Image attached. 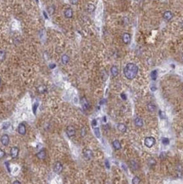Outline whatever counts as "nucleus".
Returning a JSON list of instances; mask_svg holds the SVG:
<instances>
[{"mask_svg":"<svg viewBox=\"0 0 183 184\" xmlns=\"http://www.w3.org/2000/svg\"><path fill=\"white\" fill-rule=\"evenodd\" d=\"M138 72V67L133 63H128L124 68V75L127 79L132 80L136 77Z\"/></svg>","mask_w":183,"mask_h":184,"instance_id":"nucleus-1","label":"nucleus"},{"mask_svg":"<svg viewBox=\"0 0 183 184\" xmlns=\"http://www.w3.org/2000/svg\"><path fill=\"white\" fill-rule=\"evenodd\" d=\"M155 143V139L153 137H148V138H145L144 140V144L145 146H147L148 148H151L154 145Z\"/></svg>","mask_w":183,"mask_h":184,"instance_id":"nucleus-2","label":"nucleus"},{"mask_svg":"<svg viewBox=\"0 0 183 184\" xmlns=\"http://www.w3.org/2000/svg\"><path fill=\"white\" fill-rule=\"evenodd\" d=\"M53 170H54L55 173L60 174L62 172V170H63V165H62L59 161H57V162L54 164V165H53Z\"/></svg>","mask_w":183,"mask_h":184,"instance_id":"nucleus-3","label":"nucleus"},{"mask_svg":"<svg viewBox=\"0 0 183 184\" xmlns=\"http://www.w3.org/2000/svg\"><path fill=\"white\" fill-rule=\"evenodd\" d=\"M66 134L69 138H73L75 135V129L72 126H69L66 128Z\"/></svg>","mask_w":183,"mask_h":184,"instance_id":"nucleus-4","label":"nucleus"},{"mask_svg":"<svg viewBox=\"0 0 183 184\" xmlns=\"http://www.w3.org/2000/svg\"><path fill=\"white\" fill-rule=\"evenodd\" d=\"M19 152H20V149H18L17 147L11 148V149H10V156L12 157L13 159H16L18 157V155H19Z\"/></svg>","mask_w":183,"mask_h":184,"instance_id":"nucleus-5","label":"nucleus"},{"mask_svg":"<svg viewBox=\"0 0 183 184\" xmlns=\"http://www.w3.org/2000/svg\"><path fill=\"white\" fill-rule=\"evenodd\" d=\"M83 155L85 157V159L87 160H90L93 159V151L90 149H85L83 151Z\"/></svg>","mask_w":183,"mask_h":184,"instance_id":"nucleus-6","label":"nucleus"},{"mask_svg":"<svg viewBox=\"0 0 183 184\" xmlns=\"http://www.w3.org/2000/svg\"><path fill=\"white\" fill-rule=\"evenodd\" d=\"M0 141H1V143L4 146H8L9 143H10V137L7 134H4L0 138Z\"/></svg>","mask_w":183,"mask_h":184,"instance_id":"nucleus-7","label":"nucleus"},{"mask_svg":"<svg viewBox=\"0 0 183 184\" xmlns=\"http://www.w3.org/2000/svg\"><path fill=\"white\" fill-rule=\"evenodd\" d=\"M17 132H19V134H21V135H25L26 133V126L24 125V123H21V124L19 125V127H18V128H17Z\"/></svg>","mask_w":183,"mask_h":184,"instance_id":"nucleus-8","label":"nucleus"},{"mask_svg":"<svg viewBox=\"0 0 183 184\" xmlns=\"http://www.w3.org/2000/svg\"><path fill=\"white\" fill-rule=\"evenodd\" d=\"M37 157L39 159V160H45L46 157H47V153H46V150L44 149H42V150H40L38 153L37 154Z\"/></svg>","mask_w":183,"mask_h":184,"instance_id":"nucleus-9","label":"nucleus"},{"mask_svg":"<svg viewBox=\"0 0 183 184\" xmlns=\"http://www.w3.org/2000/svg\"><path fill=\"white\" fill-rule=\"evenodd\" d=\"M173 16H174L173 13L171 12V11H169V10L165 11V12L164 13V15H163V17H164V19L165 20V21H170V20L173 18Z\"/></svg>","mask_w":183,"mask_h":184,"instance_id":"nucleus-10","label":"nucleus"},{"mask_svg":"<svg viewBox=\"0 0 183 184\" xmlns=\"http://www.w3.org/2000/svg\"><path fill=\"white\" fill-rule=\"evenodd\" d=\"M122 41L125 44H128L130 43L131 42V35L127 32H125L123 35H122Z\"/></svg>","mask_w":183,"mask_h":184,"instance_id":"nucleus-11","label":"nucleus"},{"mask_svg":"<svg viewBox=\"0 0 183 184\" xmlns=\"http://www.w3.org/2000/svg\"><path fill=\"white\" fill-rule=\"evenodd\" d=\"M64 17L68 18V19H70V18L73 17V10L71 8H67L64 12Z\"/></svg>","mask_w":183,"mask_h":184,"instance_id":"nucleus-12","label":"nucleus"},{"mask_svg":"<svg viewBox=\"0 0 183 184\" xmlns=\"http://www.w3.org/2000/svg\"><path fill=\"white\" fill-rule=\"evenodd\" d=\"M81 103L82 108H83L84 110H86V109H89V107H90V104H89V102H88L87 100H86V98H82L81 100Z\"/></svg>","mask_w":183,"mask_h":184,"instance_id":"nucleus-13","label":"nucleus"},{"mask_svg":"<svg viewBox=\"0 0 183 184\" xmlns=\"http://www.w3.org/2000/svg\"><path fill=\"white\" fill-rule=\"evenodd\" d=\"M110 71H111V74H112V76L114 77H117L118 74H119V69H118V67L115 66H113L112 67H111Z\"/></svg>","mask_w":183,"mask_h":184,"instance_id":"nucleus-14","label":"nucleus"},{"mask_svg":"<svg viewBox=\"0 0 183 184\" xmlns=\"http://www.w3.org/2000/svg\"><path fill=\"white\" fill-rule=\"evenodd\" d=\"M117 128L120 132H122V133H124V132H126V126L125 124H123V123H119L117 126Z\"/></svg>","mask_w":183,"mask_h":184,"instance_id":"nucleus-15","label":"nucleus"},{"mask_svg":"<svg viewBox=\"0 0 183 184\" xmlns=\"http://www.w3.org/2000/svg\"><path fill=\"white\" fill-rule=\"evenodd\" d=\"M113 147H114V149H116V150H119L121 149V144H120V141L119 140H115L113 142Z\"/></svg>","mask_w":183,"mask_h":184,"instance_id":"nucleus-16","label":"nucleus"},{"mask_svg":"<svg viewBox=\"0 0 183 184\" xmlns=\"http://www.w3.org/2000/svg\"><path fill=\"white\" fill-rule=\"evenodd\" d=\"M61 61L63 63L64 65H67L70 61V57H69V55L67 54H63L61 57Z\"/></svg>","mask_w":183,"mask_h":184,"instance_id":"nucleus-17","label":"nucleus"},{"mask_svg":"<svg viewBox=\"0 0 183 184\" xmlns=\"http://www.w3.org/2000/svg\"><path fill=\"white\" fill-rule=\"evenodd\" d=\"M95 5L93 4H88L87 6H86V10H87V12L88 13H93L95 11Z\"/></svg>","mask_w":183,"mask_h":184,"instance_id":"nucleus-18","label":"nucleus"},{"mask_svg":"<svg viewBox=\"0 0 183 184\" xmlns=\"http://www.w3.org/2000/svg\"><path fill=\"white\" fill-rule=\"evenodd\" d=\"M135 125L137 126V127H142V126H143V121H142V120L141 118H139V117H137L135 119Z\"/></svg>","mask_w":183,"mask_h":184,"instance_id":"nucleus-19","label":"nucleus"},{"mask_svg":"<svg viewBox=\"0 0 183 184\" xmlns=\"http://www.w3.org/2000/svg\"><path fill=\"white\" fill-rule=\"evenodd\" d=\"M138 166H139V165H138V163L135 160H132L131 161V167L132 168V170H137L138 168H139Z\"/></svg>","mask_w":183,"mask_h":184,"instance_id":"nucleus-20","label":"nucleus"},{"mask_svg":"<svg viewBox=\"0 0 183 184\" xmlns=\"http://www.w3.org/2000/svg\"><path fill=\"white\" fill-rule=\"evenodd\" d=\"M47 10H48V13L50 15H53V14H54V12H55V7L53 5L48 6V9H47Z\"/></svg>","mask_w":183,"mask_h":184,"instance_id":"nucleus-21","label":"nucleus"},{"mask_svg":"<svg viewBox=\"0 0 183 184\" xmlns=\"http://www.w3.org/2000/svg\"><path fill=\"white\" fill-rule=\"evenodd\" d=\"M37 91H38V93H46V91H47V87L44 86V85H41V86L37 88Z\"/></svg>","mask_w":183,"mask_h":184,"instance_id":"nucleus-22","label":"nucleus"},{"mask_svg":"<svg viewBox=\"0 0 183 184\" xmlns=\"http://www.w3.org/2000/svg\"><path fill=\"white\" fill-rule=\"evenodd\" d=\"M156 109V107L155 105L153 104H148V110L150 111V112H154Z\"/></svg>","mask_w":183,"mask_h":184,"instance_id":"nucleus-23","label":"nucleus"},{"mask_svg":"<svg viewBox=\"0 0 183 184\" xmlns=\"http://www.w3.org/2000/svg\"><path fill=\"white\" fill-rule=\"evenodd\" d=\"M150 76H151V78H152V80H153V81H155L156 79H157V76H158V72H157V71H153L152 72L150 73Z\"/></svg>","mask_w":183,"mask_h":184,"instance_id":"nucleus-24","label":"nucleus"},{"mask_svg":"<svg viewBox=\"0 0 183 184\" xmlns=\"http://www.w3.org/2000/svg\"><path fill=\"white\" fill-rule=\"evenodd\" d=\"M5 56H6V53L4 50H0V61H3L5 59Z\"/></svg>","mask_w":183,"mask_h":184,"instance_id":"nucleus-25","label":"nucleus"},{"mask_svg":"<svg viewBox=\"0 0 183 184\" xmlns=\"http://www.w3.org/2000/svg\"><path fill=\"white\" fill-rule=\"evenodd\" d=\"M140 181H141V180H140V178L138 176H134L133 177V179H132V183L133 184H138V183H140Z\"/></svg>","mask_w":183,"mask_h":184,"instance_id":"nucleus-26","label":"nucleus"},{"mask_svg":"<svg viewBox=\"0 0 183 184\" xmlns=\"http://www.w3.org/2000/svg\"><path fill=\"white\" fill-rule=\"evenodd\" d=\"M162 143H164V145H168L169 143V140L168 138H163V140H162Z\"/></svg>","mask_w":183,"mask_h":184,"instance_id":"nucleus-27","label":"nucleus"},{"mask_svg":"<svg viewBox=\"0 0 183 184\" xmlns=\"http://www.w3.org/2000/svg\"><path fill=\"white\" fill-rule=\"evenodd\" d=\"M94 132H95V135L97 136V138H100V133H99V129L98 127L94 128Z\"/></svg>","mask_w":183,"mask_h":184,"instance_id":"nucleus-28","label":"nucleus"},{"mask_svg":"<svg viewBox=\"0 0 183 184\" xmlns=\"http://www.w3.org/2000/svg\"><path fill=\"white\" fill-rule=\"evenodd\" d=\"M37 107H38V104H37V103H36V104H33V113H34L35 115H36V113H37Z\"/></svg>","mask_w":183,"mask_h":184,"instance_id":"nucleus-29","label":"nucleus"},{"mask_svg":"<svg viewBox=\"0 0 183 184\" xmlns=\"http://www.w3.org/2000/svg\"><path fill=\"white\" fill-rule=\"evenodd\" d=\"M10 122H6V123H4V125H3V129H8L9 127H10Z\"/></svg>","mask_w":183,"mask_h":184,"instance_id":"nucleus-30","label":"nucleus"},{"mask_svg":"<svg viewBox=\"0 0 183 184\" xmlns=\"http://www.w3.org/2000/svg\"><path fill=\"white\" fill-rule=\"evenodd\" d=\"M4 156H5V152L2 149H0V159H3Z\"/></svg>","mask_w":183,"mask_h":184,"instance_id":"nucleus-31","label":"nucleus"},{"mask_svg":"<svg viewBox=\"0 0 183 184\" xmlns=\"http://www.w3.org/2000/svg\"><path fill=\"white\" fill-rule=\"evenodd\" d=\"M158 113H159V115H160V117H161V119H165V115H164V112L161 111V110H159Z\"/></svg>","mask_w":183,"mask_h":184,"instance_id":"nucleus-32","label":"nucleus"},{"mask_svg":"<svg viewBox=\"0 0 183 184\" xmlns=\"http://www.w3.org/2000/svg\"><path fill=\"white\" fill-rule=\"evenodd\" d=\"M70 4H73V5H76L78 4V2H79V0H70Z\"/></svg>","mask_w":183,"mask_h":184,"instance_id":"nucleus-33","label":"nucleus"},{"mask_svg":"<svg viewBox=\"0 0 183 184\" xmlns=\"http://www.w3.org/2000/svg\"><path fill=\"white\" fill-rule=\"evenodd\" d=\"M86 130L85 127H83V128L81 129V136L82 137H84L85 135H86Z\"/></svg>","mask_w":183,"mask_h":184,"instance_id":"nucleus-34","label":"nucleus"},{"mask_svg":"<svg viewBox=\"0 0 183 184\" xmlns=\"http://www.w3.org/2000/svg\"><path fill=\"white\" fill-rule=\"evenodd\" d=\"M92 125H93V127H95L96 126H97V120H93V122H92Z\"/></svg>","mask_w":183,"mask_h":184,"instance_id":"nucleus-35","label":"nucleus"},{"mask_svg":"<svg viewBox=\"0 0 183 184\" xmlns=\"http://www.w3.org/2000/svg\"><path fill=\"white\" fill-rule=\"evenodd\" d=\"M121 98H123L124 100H126V94L122 93V94H121Z\"/></svg>","mask_w":183,"mask_h":184,"instance_id":"nucleus-36","label":"nucleus"},{"mask_svg":"<svg viewBox=\"0 0 183 184\" xmlns=\"http://www.w3.org/2000/svg\"><path fill=\"white\" fill-rule=\"evenodd\" d=\"M105 164H106V167H107V168H109V162H108V160H106V161H105Z\"/></svg>","mask_w":183,"mask_h":184,"instance_id":"nucleus-37","label":"nucleus"},{"mask_svg":"<svg viewBox=\"0 0 183 184\" xmlns=\"http://www.w3.org/2000/svg\"><path fill=\"white\" fill-rule=\"evenodd\" d=\"M13 183H14V184H21V181H15Z\"/></svg>","mask_w":183,"mask_h":184,"instance_id":"nucleus-38","label":"nucleus"},{"mask_svg":"<svg viewBox=\"0 0 183 184\" xmlns=\"http://www.w3.org/2000/svg\"><path fill=\"white\" fill-rule=\"evenodd\" d=\"M181 60L183 61V53H182V55H181Z\"/></svg>","mask_w":183,"mask_h":184,"instance_id":"nucleus-39","label":"nucleus"},{"mask_svg":"<svg viewBox=\"0 0 183 184\" xmlns=\"http://www.w3.org/2000/svg\"><path fill=\"white\" fill-rule=\"evenodd\" d=\"M1 82H2V81H1V78H0V85H1Z\"/></svg>","mask_w":183,"mask_h":184,"instance_id":"nucleus-40","label":"nucleus"}]
</instances>
